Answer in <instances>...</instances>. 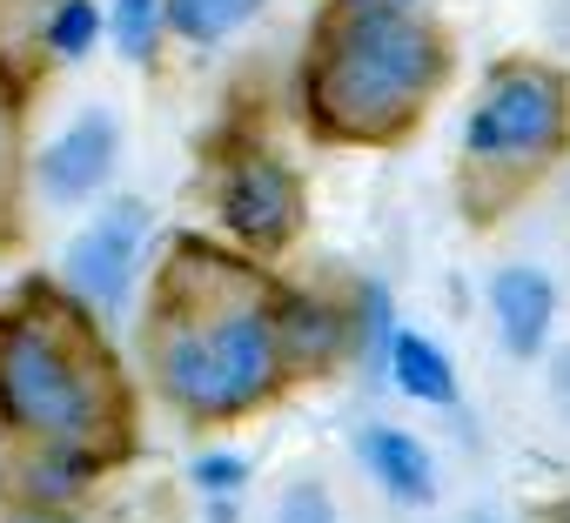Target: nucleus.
<instances>
[{
    "instance_id": "obj_13",
    "label": "nucleus",
    "mask_w": 570,
    "mask_h": 523,
    "mask_svg": "<svg viewBox=\"0 0 570 523\" xmlns=\"http://www.w3.org/2000/svg\"><path fill=\"white\" fill-rule=\"evenodd\" d=\"M161 28H168V0H115V41L128 61H148Z\"/></svg>"
},
{
    "instance_id": "obj_6",
    "label": "nucleus",
    "mask_w": 570,
    "mask_h": 523,
    "mask_svg": "<svg viewBox=\"0 0 570 523\" xmlns=\"http://www.w3.org/2000/svg\"><path fill=\"white\" fill-rule=\"evenodd\" d=\"M222 221L255 241V248H275V241H289L296 228V181L289 168H275V161H242L228 181H222Z\"/></svg>"
},
{
    "instance_id": "obj_5",
    "label": "nucleus",
    "mask_w": 570,
    "mask_h": 523,
    "mask_svg": "<svg viewBox=\"0 0 570 523\" xmlns=\"http://www.w3.org/2000/svg\"><path fill=\"white\" fill-rule=\"evenodd\" d=\"M141 241H148V201H108L61 255L68 289L88 296L95 309H121L141 269Z\"/></svg>"
},
{
    "instance_id": "obj_20",
    "label": "nucleus",
    "mask_w": 570,
    "mask_h": 523,
    "mask_svg": "<svg viewBox=\"0 0 570 523\" xmlns=\"http://www.w3.org/2000/svg\"><path fill=\"white\" fill-rule=\"evenodd\" d=\"M396 8H403V0H396Z\"/></svg>"
},
{
    "instance_id": "obj_1",
    "label": "nucleus",
    "mask_w": 570,
    "mask_h": 523,
    "mask_svg": "<svg viewBox=\"0 0 570 523\" xmlns=\"http://www.w3.org/2000/svg\"><path fill=\"white\" fill-rule=\"evenodd\" d=\"M443 75V48L430 21L403 14L396 0H343L323 21L309 55V115L336 141H390L410 128L423 95Z\"/></svg>"
},
{
    "instance_id": "obj_3",
    "label": "nucleus",
    "mask_w": 570,
    "mask_h": 523,
    "mask_svg": "<svg viewBox=\"0 0 570 523\" xmlns=\"http://www.w3.org/2000/svg\"><path fill=\"white\" fill-rule=\"evenodd\" d=\"M0 416L55 450H88L101 423V383L88 356L68 343L48 316H8L0 323Z\"/></svg>"
},
{
    "instance_id": "obj_10",
    "label": "nucleus",
    "mask_w": 570,
    "mask_h": 523,
    "mask_svg": "<svg viewBox=\"0 0 570 523\" xmlns=\"http://www.w3.org/2000/svg\"><path fill=\"white\" fill-rule=\"evenodd\" d=\"M390 376H396V389L416 396V403H456V369H450V356H443L430 336H416V329L396 336V349H390Z\"/></svg>"
},
{
    "instance_id": "obj_18",
    "label": "nucleus",
    "mask_w": 570,
    "mask_h": 523,
    "mask_svg": "<svg viewBox=\"0 0 570 523\" xmlns=\"http://www.w3.org/2000/svg\"><path fill=\"white\" fill-rule=\"evenodd\" d=\"M8 523H68V516H55V510H14Z\"/></svg>"
},
{
    "instance_id": "obj_16",
    "label": "nucleus",
    "mask_w": 570,
    "mask_h": 523,
    "mask_svg": "<svg viewBox=\"0 0 570 523\" xmlns=\"http://www.w3.org/2000/svg\"><path fill=\"white\" fill-rule=\"evenodd\" d=\"M242 476H248L242 456H202V463H195V483H202V490H235Z\"/></svg>"
},
{
    "instance_id": "obj_11",
    "label": "nucleus",
    "mask_w": 570,
    "mask_h": 523,
    "mask_svg": "<svg viewBox=\"0 0 570 523\" xmlns=\"http://www.w3.org/2000/svg\"><path fill=\"white\" fill-rule=\"evenodd\" d=\"M336 343H343V329H336V316L323 309V303H289L282 309V356L289 363H303V369H323L330 356H336Z\"/></svg>"
},
{
    "instance_id": "obj_8",
    "label": "nucleus",
    "mask_w": 570,
    "mask_h": 523,
    "mask_svg": "<svg viewBox=\"0 0 570 523\" xmlns=\"http://www.w3.org/2000/svg\"><path fill=\"white\" fill-rule=\"evenodd\" d=\"M490 309H497L503 349H510V356H537V349H543V329H550V309H557L550 276H537V269H503V276L490 283Z\"/></svg>"
},
{
    "instance_id": "obj_2",
    "label": "nucleus",
    "mask_w": 570,
    "mask_h": 523,
    "mask_svg": "<svg viewBox=\"0 0 570 523\" xmlns=\"http://www.w3.org/2000/svg\"><path fill=\"white\" fill-rule=\"evenodd\" d=\"M275 369H282V323L242 283H228V296L208 316H181L161 329V389L188 416H235L262 403Z\"/></svg>"
},
{
    "instance_id": "obj_19",
    "label": "nucleus",
    "mask_w": 570,
    "mask_h": 523,
    "mask_svg": "<svg viewBox=\"0 0 570 523\" xmlns=\"http://www.w3.org/2000/svg\"><path fill=\"white\" fill-rule=\"evenodd\" d=\"M550 523H570V503H557V510H550Z\"/></svg>"
},
{
    "instance_id": "obj_17",
    "label": "nucleus",
    "mask_w": 570,
    "mask_h": 523,
    "mask_svg": "<svg viewBox=\"0 0 570 523\" xmlns=\"http://www.w3.org/2000/svg\"><path fill=\"white\" fill-rule=\"evenodd\" d=\"M550 389H557V403H563V409H570V349H563V356H557V369H550Z\"/></svg>"
},
{
    "instance_id": "obj_4",
    "label": "nucleus",
    "mask_w": 570,
    "mask_h": 523,
    "mask_svg": "<svg viewBox=\"0 0 570 523\" xmlns=\"http://www.w3.org/2000/svg\"><path fill=\"white\" fill-rule=\"evenodd\" d=\"M557 141H563V81L550 68H503L463 128V148L476 161H543Z\"/></svg>"
},
{
    "instance_id": "obj_15",
    "label": "nucleus",
    "mask_w": 570,
    "mask_h": 523,
    "mask_svg": "<svg viewBox=\"0 0 570 523\" xmlns=\"http://www.w3.org/2000/svg\"><path fill=\"white\" fill-rule=\"evenodd\" d=\"M275 523H336V510H330V496L316 483H296L289 496H282V516Z\"/></svg>"
},
{
    "instance_id": "obj_12",
    "label": "nucleus",
    "mask_w": 570,
    "mask_h": 523,
    "mask_svg": "<svg viewBox=\"0 0 570 523\" xmlns=\"http://www.w3.org/2000/svg\"><path fill=\"white\" fill-rule=\"evenodd\" d=\"M255 8H262V0H168V28L188 34V41H222V34H235Z\"/></svg>"
},
{
    "instance_id": "obj_9",
    "label": "nucleus",
    "mask_w": 570,
    "mask_h": 523,
    "mask_svg": "<svg viewBox=\"0 0 570 523\" xmlns=\"http://www.w3.org/2000/svg\"><path fill=\"white\" fill-rule=\"evenodd\" d=\"M356 456L376 470V483H383L396 503H430V496H436V476H430V456H423V443H416V436H403V430L376 423V430H363V436H356Z\"/></svg>"
},
{
    "instance_id": "obj_7",
    "label": "nucleus",
    "mask_w": 570,
    "mask_h": 523,
    "mask_svg": "<svg viewBox=\"0 0 570 523\" xmlns=\"http://www.w3.org/2000/svg\"><path fill=\"white\" fill-rule=\"evenodd\" d=\"M115 141H121V128H115L108 108H88L75 128H61V135L48 141V155H41V188H48V201H81V195H95V181H101L108 161H115Z\"/></svg>"
},
{
    "instance_id": "obj_14",
    "label": "nucleus",
    "mask_w": 570,
    "mask_h": 523,
    "mask_svg": "<svg viewBox=\"0 0 570 523\" xmlns=\"http://www.w3.org/2000/svg\"><path fill=\"white\" fill-rule=\"evenodd\" d=\"M95 34H101V14H95V0H68V8L55 14V28H48V48L55 55H88L95 48Z\"/></svg>"
}]
</instances>
